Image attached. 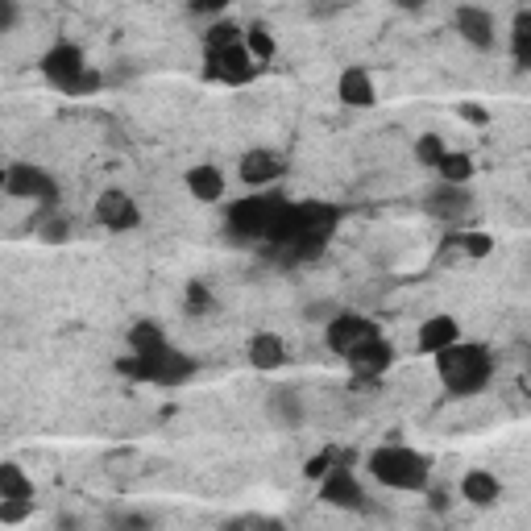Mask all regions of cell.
I'll list each match as a JSON object with an SVG mask.
<instances>
[{"label": "cell", "mask_w": 531, "mask_h": 531, "mask_svg": "<svg viewBox=\"0 0 531 531\" xmlns=\"http://www.w3.org/2000/svg\"><path fill=\"white\" fill-rule=\"evenodd\" d=\"M162 345H171V341H166V332H162L154 320H137V324L129 328V353H154V349H162Z\"/></svg>", "instance_id": "25"}, {"label": "cell", "mask_w": 531, "mask_h": 531, "mask_svg": "<svg viewBox=\"0 0 531 531\" xmlns=\"http://www.w3.org/2000/svg\"><path fill=\"white\" fill-rule=\"evenodd\" d=\"M511 59L519 71H531V9L511 17Z\"/></svg>", "instance_id": "23"}, {"label": "cell", "mask_w": 531, "mask_h": 531, "mask_svg": "<svg viewBox=\"0 0 531 531\" xmlns=\"http://www.w3.org/2000/svg\"><path fill=\"white\" fill-rule=\"evenodd\" d=\"M461 249H465V258H490L494 254V237L490 233H465Z\"/></svg>", "instance_id": "32"}, {"label": "cell", "mask_w": 531, "mask_h": 531, "mask_svg": "<svg viewBox=\"0 0 531 531\" xmlns=\"http://www.w3.org/2000/svg\"><path fill=\"white\" fill-rule=\"evenodd\" d=\"M424 212L444 220V225H457L473 212V191L469 187H453V183H436L424 191Z\"/></svg>", "instance_id": "11"}, {"label": "cell", "mask_w": 531, "mask_h": 531, "mask_svg": "<svg viewBox=\"0 0 531 531\" xmlns=\"http://www.w3.org/2000/svg\"><path fill=\"white\" fill-rule=\"evenodd\" d=\"M245 357H249V366L254 370H278V366H287V345L278 332H254L245 345Z\"/></svg>", "instance_id": "18"}, {"label": "cell", "mask_w": 531, "mask_h": 531, "mask_svg": "<svg viewBox=\"0 0 531 531\" xmlns=\"http://www.w3.org/2000/svg\"><path fill=\"white\" fill-rule=\"evenodd\" d=\"M436 361V378L440 386L449 390L453 399H473V395H482V390L490 386L494 378V357L486 345H473V341H461L453 349H444Z\"/></svg>", "instance_id": "1"}, {"label": "cell", "mask_w": 531, "mask_h": 531, "mask_svg": "<svg viewBox=\"0 0 531 531\" xmlns=\"http://www.w3.org/2000/svg\"><path fill=\"white\" fill-rule=\"evenodd\" d=\"M428 507H436V511H444V507H449V498H444V494H440V490H436V494H432V498H428Z\"/></svg>", "instance_id": "37"}, {"label": "cell", "mask_w": 531, "mask_h": 531, "mask_svg": "<svg viewBox=\"0 0 531 531\" xmlns=\"http://www.w3.org/2000/svg\"><path fill=\"white\" fill-rule=\"evenodd\" d=\"M5 191L13 200H34L38 208H59V179L34 162H13L5 171Z\"/></svg>", "instance_id": "6"}, {"label": "cell", "mask_w": 531, "mask_h": 531, "mask_svg": "<svg viewBox=\"0 0 531 531\" xmlns=\"http://www.w3.org/2000/svg\"><path fill=\"white\" fill-rule=\"evenodd\" d=\"M345 361H349V370L357 378H382L390 366H395V345H390L386 337H374L366 345H357Z\"/></svg>", "instance_id": "15"}, {"label": "cell", "mask_w": 531, "mask_h": 531, "mask_svg": "<svg viewBox=\"0 0 531 531\" xmlns=\"http://www.w3.org/2000/svg\"><path fill=\"white\" fill-rule=\"evenodd\" d=\"M21 21V5L17 0H0V34H13Z\"/></svg>", "instance_id": "34"}, {"label": "cell", "mask_w": 531, "mask_h": 531, "mask_svg": "<svg viewBox=\"0 0 531 531\" xmlns=\"http://www.w3.org/2000/svg\"><path fill=\"white\" fill-rule=\"evenodd\" d=\"M415 345H419V353H432V357H440L444 349L461 345V324H457V316H449V312L428 316L424 324H419V332H415Z\"/></svg>", "instance_id": "14"}, {"label": "cell", "mask_w": 531, "mask_h": 531, "mask_svg": "<svg viewBox=\"0 0 531 531\" xmlns=\"http://www.w3.org/2000/svg\"><path fill=\"white\" fill-rule=\"evenodd\" d=\"M473 158L469 154H461V150H449L444 154V162L436 166V175H440V183H453V187H469V179H473Z\"/></svg>", "instance_id": "24"}, {"label": "cell", "mask_w": 531, "mask_h": 531, "mask_svg": "<svg viewBox=\"0 0 531 531\" xmlns=\"http://www.w3.org/2000/svg\"><path fill=\"white\" fill-rule=\"evenodd\" d=\"M374 337H382L378 320L361 316V312H337V316L324 324V345H328L332 353H341V357H349L357 345H366V341H374Z\"/></svg>", "instance_id": "7"}, {"label": "cell", "mask_w": 531, "mask_h": 531, "mask_svg": "<svg viewBox=\"0 0 531 531\" xmlns=\"http://www.w3.org/2000/svg\"><path fill=\"white\" fill-rule=\"evenodd\" d=\"M453 30L473 46V50H494L498 30H494V13L482 5H461L453 9Z\"/></svg>", "instance_id": "12"}, {"label": "cell", "mask_w": 531, "mask_h": 531, "mask_svg": "<svg viewBox=\"0 0 531 531\" xmlns=\"http://www.w3.org/2000/svg\"><path fill=\"white\" fill-rule=\"evenodd\" d=\"M0 498H34V482L25 478L17 461L0 465Z\"/></svg>", "instance_id": "27"}, {"label": "cell", "mask_w": 531, "mask_h": 531, "mask_svg": "<svg viewBox=\"0 0 531 531\" xmlns=\"http://www.w3.org/2000/svg\"><path fill=\"white\" fill-rule=\"evenodd\" d=\"M283 208V195L274 191H258V195H245L229 208V237L237 241H266V229L274 212Z\"/></svg>", "instance_id": "5"}, {"label": "cell", "mask_w": 531, "mask_h": 531, "mask_svg": "<svg viewBox=\"0 0 531 531\" xmlns=\"http://www.w3.org/2000/svg\"><path fill=\"white\" fill-rule=\"evenodd\" d=\"M461 498L469 502V507H494V502L502 498L498 473H490V469H469L465 478H461Z\"/></svg>", "instance_id": "19"}, {"label": "cell", "mask_w": 531, "mask_h": 531, "mask_svg": "<svg viewBox=\"0 0 531 531\" xmlns=\"http://www.w3.org/2000/svg\"><path fill=\"white\" fill-rule=\"evenodd\" d=\"M245 38V25H237L233 17H220L204 30V50H225V46H237Z\"/></svg>", "instance_id": "26"}, {"label": "cell", "mask_w": 531, "mask_h": 531, "mask_svg": "<svg viewBox=\"0 0 531 531\" xmlns=\"http://www.w3.org/2000/svg\"><path fill=\"white\" fill-rule=\"evenodd\" d=\"M337 461H341V457H337V449H320L312 461H307V469H303V473H307V478H312V482H324Z\"/></svg>", "instance_id": "31"}, {"label": "cell", "mask_w": 531, "mask_h": 531, "mask_svg": "<svg viewBox=\"0 0 531 531\" xmlns=\"http://www.w3.org/2000/svg\"><path fill=\"white\" fill-rule=\"evenodd\" d=\"M444 154H449V146H444V137L440 133H419V142H415V158H419V166H436L444 162Z\"/></svg>", "instance_id": "29"}, {"label": "cell", "mask_w": 531, "mask_h": 531, "mask_svg": "<svg viewBox=\"0 0 531 531\" xmlns=\"http://www.w3.org/2000/svg\"><path fill=\"white\" fill-rule=\"evenodd\" d=\"M30 229L46 241V245H63V241H71V216L67 212H59V208H38V216L30 220Z\"/></svg>", "instance_id": "21"}, {"label": "cell", "mask_w": 531, "mask_h": 531, "mask_svg": "<svg viewBox=\"0 0 531 531\" xmlns=\"http://www.w3.org/2000/svg\"><path fill=\"white\" fill-rule=\"evenodd\" d=\"M96 220L108 233H133L137 225H142V208H137V200L129 191L108 187V191H100V200H96Z\"/></svg>", "instance_id": "9"}, {"label": "cell", "mask_w": 531, "mask_h": 531, "mask_svg": "<svg viewBox=\"0 0 531 531\" xmlns=\"http://www.w3.org/2000/svg\"><path fill=\"white\" fill-rule=\"evenodd\" d=\"M208 54V67L216 79H225V83H249L258 75V63L249 59V50H245V38L237 46H225V50H204Z\"/></svg>", "instance_id": "13"}, {"label": "cell", "mask_w": 531, "mask_h": 531, "mask_svg": "<svg viewBox=\"0 0 531 531\" xmlns=\"http://www.w3.org/2000/svg\"><path fill=\"white\" fill-rule=\"evenodd\" d=\"M337 312H341V307L332 303V299H324V303H307V312H303V316H307V320H316V324H328Z\"/></svg>", "instance_id": "35"}, {"label": "cell", "mask_w": 531, "mask_h": 531, "mask_svg": "<svg viewBox=\"0 0 531 531\" xmlns=\"http://www.w3.org/2000/svg\"><path fill=\"white\" fill-rule=\"evenodd\" d=\"M187 191H191V200H200V204H220L225 200V171L212 162H200V166H191V171L183 175Z\"/></svg>", "instance_id": "17"}, {"label": "cell", "mask_w": 531, "mask_h": 531, "mask_svg": "<svg viewBox=\"0 0 531 531\" xmlns=\"http://www.w3.org/2000/svg\"><path fill=\"white\" fill-rule=\"evenodd\" d=\"M34 515V498H0V523H25Z\"/></svg>", "instance_id": "30"}, {"label": "cell", "mask_w": 531, "mask_h": 531, "mask_svg": "<svg viewBox=\"0 0 531 531\" xmlns=\"http://www.w3.org/2000/svg\"><path fill=\"white\" fill-rule=\"evenodd\" d=\"M366 469L378 486L399 494H419L432 482V461L419 449H411V444H382V449L366 457Z\"/></svg>", "instance_id": "2"}, {"label": "cell", "mask_w": 531, "mask_h": 531, "mask_svg": "<svg viewBox=\"0 0 531 531\" xmlns=\"http://www.w3.org/2000/svg\"><path fill=\"white\" fill-rule=\"evenodd\" d=\"M108 531H154V523L146 515H137V511H125V515H113Z\"/></svg>", "instance_id": "33"}, {"label": "cell", "mask_w": 531, "mask_h": 531, "mask_svg": "<svg viewBox=\"0 0 531 531\" xmlns=\"http://www.w3.org/2000/svg\"><path fill=\"white\" fill-rule=\"evenodd\" d=\"M320 502L332 511H361L366 507V486L357 482L353 465H345V461L332 465V473L320 482Z\"/></svg>", "instance_id": "8"}, {"label": "cell", "mask_w": 531, "mask_h": 531, "mask_svg": "<svg viewBox=\"0 0 531 531\" xmlns=\"http://www.w3.org/2000/svg\"><path fill=\"white\" fill-rule=\"evenodd\" d=\"M42 79L50 83V88H59L63 96H92L104 88V75L96 67H88V54H83L75 42H54L46 54H42V63H38Z\"/></svg>", "instance_id": "3"}, {"label": "cell", "mask_w": 531, "mask_h": 531, "mask_svg": "<svg viewBox=\"0 0 531 531\" xmlns=\"http://www.w3.org/2000/svg\"><path fill=\"white\" fill-rule=\"evenodd\" d=\"M337 100L345 108H374L378 104V88H374V75L366 67H345L337 79Z\"/></svg>", "instance_id": "16"}, {"label": "cell", "mask_w": 531, "mask_h": 531, "mask_svg": "<svg viewBox=\"0 0 531 531\" xmlns=\"http://www.w3.org/2000/svg\"><path fill=\"white\" fill-rule=\"evenodd\" d=\"M117 370L133 382H150V386H183L195 378V357H187L183 349L175 345H162L154 353H129L117 361Z\"/></svg>", "instance_id": "4"}, {"label": "cell", "mask_w": 531, "mask_h": 531, "mask_svg": "<svg viewBox=\"0 0 531 531\" xmlns=\"http://www.w3.org/2000/svg\"><path fill=\"white\" fill-rule=\"evenodd\" d=\"M266 407H270L274 424H283V428H299L303 419H307V403H303V395H299L295 386H278Z\"/></svg>", "instance_id": "20"}, {"label": "cell", "mask_w": 531, "mask_h": 531, "mask_svg": "<svg viewBox=\"0 0 531 531\" xmlns=\"http://www.w3.org/2000/svg\"><path fill=\"white\" fill-rule=\"evenodd\" d=\"M457 117H461V121H478V125L486 121V113H482L478 104H461V108H457Z\"/></svg>", "instance_id": "36"}, {"label": "cell", "mask_w": 531, "mask_h": 531, "mask_svg": "<svg viewBox=\"0 0 531 531\" xmlns=\"http://www.w3.org/2000/svg\"><path fill=\"white\" fill-rule=\"evenodd\" d=\"M245 50H249V59H254L258 67H266L274 54H278V38L266 21H249L245 25Z\"/></svg>", "instance_id": "22"}, {"label": "cell", "mask_w": 531, "mask_h": 531, "mask_svg": "<svg viewBox=\"0 0 531 531\" xmlns=\"http://www.w3.org/2000/svg\"><path fill=\"white\" fill-rule=\"evenodd\" d=\"M183 312L187 316H208V312H216L212 287L208 283H187V291H183Z\"/></svg>", "instance_id": "28"}, {"label": "cell", "mask_w": 531, "mask_h": 531, "mask_svg": "<svg viewBox=\"0 0 531 531\" xmlns=\"http://www.w3.org/2000/svg\"><path fill=\"white\" fill-rule=\"evenodd\" d=\"M287 175V162H283V154H274V150H266V146H258V150H245L241 154V162H237V179L245 183V187H254V191H266V187H274L278 179Z\"/></svg>", "instance_id": "10"}]
</instances>
